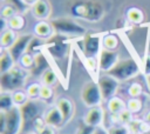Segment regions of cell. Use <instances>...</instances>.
Returning <instances> with one entry per match:
<instances>
[{
  "label": "cell",
  "mask_w": 150,
  "mask_h": 134,
  "mask_svg": "<svg viewBox=\"0 0 150 134\" xmlns=\"http://www.w3.org/2000/svg\"><path fill=\"white\" fill-rule=\"evenodd\" d=\"M15 14H18L16 9L8 5V4H5L2 7H1V19H5V20H9L12 16H14Z\"/></svg>",
  "instance_id": "4dcf8cb0"
},
{
  "label": "cell",
  "mask_w": 150,
  "mask_h": 134,
  "mask_svg": "<svg viewBox=\"0 0 150 134\" xmlns=\"http://www.w3.org/2000/svg\"><path fill=\"white\" fill-rule=\"evenodd\" d=\"M41 87H42V83H39V82H33V83L28 85L27 88H26V93H27L28 98L32 99V100L40 99Z\"/></svg>",
  "instance_id": "4316f807"
},
{
  "label": "cell",
  "mask_w": 150,
  "mask_h": 134,
  "mask_svg": "<svg viewBox=\"0 0 150 134\" xmlns=\"http://www.w3.org/2000/svg\"><path fill=\"white\" fill-rule=\"evenodd\" d=\"M48 62H47V59L45 58L43 54L41 53H36L35 54V63H34V67L32 68V71L29 72L30 74L33 75H42L43 72L46 69H48Z\"/></svg>",
  "instance_id": "ac0fdd59"
},
{
  "label": "cell",
  "mask_w": 150,
  "mask_h": 134,
  "mask_svg": "<svg viewBox=\"0 0 150 134\" xmlns=\"http://www.w3.org/2000/svg\"><path fill=\"white\" fill-rule=\"evenodd\" d=\"M118 61H120V56L116 51H109L102 48L97 56L98 69L103 73H108L110 69H112Z\"/></svg>",
  "instance_id": "8fae6325"
},
{
  "label": "cell",
  "mask_w": 150,
  "mask_h": 134,
  "mask_svg": "<svg viewBox=\"0 0 150 134\" xmlns=\"http://www.w3.org/2000/svg\"><path fill=\"white\" fill-rule=\"evenodd\" d=\"M127 108L134 114V113H138L142 108V101L138 98H130L129 101L127 102Z\"/></svg>",
  "instance_id": "1f68e13d"
},
{
  "label": "cell",
  "mask_w": 150,
  "mask_h": 134,
  "mask_svg": "<svg viewBox=\"0 0 150 134\" xmlns=\"http://www.w3.org/2000/svg\"><path fill=\"white\" fill-rule=\"evenodd\" d=\"M82 42V49L83 54L86 58H95L96 55L98 56L101 49H102V39L97 35H89L86 34L83 38Z\"/></svg>",
  "instance_id": "30bf717a"
},
{
  "label": "cell",
  "mask_w": 150,
  "mask_h": 134,
  "mask_svg": "<svg viewBox=\"0 0 150 134\" xmlns=\"http://www.w3.org/2000/svg\"><path fill=\"white\" fill-rule=\"evenodd\" d=\"M116 118H117V121L120 122V125L129 126V125L134 121V119H132V113H131L128 108H125L124 110H122L118 115H116Z\"/></svg>",
  "instance_id": "f1b7e54d"
},
{
  "label": "cell",
  "mask_w": 150,
  "mask_h": 134,
  "mask_svg": "<svg viewBox=\"0 0 150 134\" xmlns=\"http://www.w3.org/2000/svg\"><path fill=\"white\" fill-rule=\"evenodd\" d=\"M104 120V109L101 106H96V107H91L88 109V112L86 113L83 121L91 126V127H101L102 122Z\"/></svg>",
  "instance_id": "7c38bea8"
},
{
  "label": "cell",
  "mask_w": 150,
  "mask_h": 134,
  "mask_svg": "<svg viewBox=\"0 0 150 134\" xmlns=\"http://www.w3.org/2000/svg\"><path fill=\"white\" fill-rule=\"evenodd\" d=\"M18 63H20V67H22L23 69L30 72L32 68L34 67V63H35V55L27 52V53H25V54L20 58V60H19Z\"/></svg>",
  "instance_id": "484cf974"
},
{
  "label": "cell",
  "mask_w": 150,
  "mask_h": 134,
  "mask_svg": "<svg viewBox=\"0 0 150 134\" xmlns=\"http://www.w3.org/2000/svg\"><path fill=\"white\" fill-rule=\"evenodd\" d=\"M143 89H142V86L138 83V82H134L129 86L128 88V94L130 98H138L141 94H142Z\"/></svg>",
  "instance_id": "836d02e7"
},
{
  "label": "cell",
  "mask_w": 150,
  "mask_h": 134,
  "mask_svg": "<svg viewBox=\"0 0 150 134\" xmlns=\"http://www.w3.org/2000/svg\"><path fill=\"white\" fill-rule=\"evenodd\" d=\"M53 96H54V92H53L52 87L46 86V85H42L41 92H40V100L46 101V102H49L53 99Z\"/></svg>",
  "instance_id": "d6a6232c"
},
{
  "label": "cell",
  "mask_w": 150,
  "mask_h": 134,
  "mask_svg": "<svg viewBox=\"0 0 150 134\" xmlns=\"http://www.w3.org/2000/svg\"><path fill=\"white\" fill-rule=\"evenodd\" d=\"M144 121H146L148 123H150V110L145 114V118H144Z\"/></svg>",
  "instance_id": "b9f144b4"
},
{
  "label": "cell",
  "mask_w": 150,
  "mask_h": 134,
  "mask_svg": "<svg viewBox=\"0 0 150 134\" xmlns=\"http://www.w3.org/2000/svg\"><path fill=\"white\" fill-rule=\"evenodd\" d=\"M56 107L60 109L62 116H63V122L67 123L71 118H73V114H74V105L71 102L70 99L68 98H59L56 100Z\"/></svg>",
  "instance_id": "2e32d148"
},
{
  "label": "cell",
  "mask_w": 150,
  "mask_h": 134,
  "mask_svg": "<svg viewBox=\"0 0 150 134\" xmlns=\"http://www.w3.org/2000/svg\"><path fill=\"white\" fill-rule=\"evenodd\" d=\"M108 134H131L129 126L125 125H114L108 128Z\"/></svg>",
  "instance_id": "f546056e"
},
{
  "label": "cell",
  "mask_w": 150,
  "mask_h": 134,
  "mask_svg": "<svg viewBox=\"0 0 150 134\" xmlns=\"http://www.w3.org/2000/svg\"><path fill=\"white\" fill-rule=\"evenodd\" d=\"M18 35H16V32L8 28L4 32H1V36H0V45H1V48L2 49H8L13 43L14 41L16 40Z\"/></svg>",
  "instance_id": "ffe728a7"
},
{
  "label": "cell",
  "mask_w": 150,
  "mask_h": 134,
  "mask_svg": "<svg viewBox=\"0 0 150 134\" xmlns=\"http://www.w3.org/2000/svg\"><path fill=\"white\" fill-rule=\"evenodd\" d=\"M94 130H95V127H91V126L87 125V123L82 120V121L80 122V125H79V127H77L75 134H93Z\"/></svg>",
  "instance_id": "d590c367"
},
{
  "label": "cell",
  "mask_w": 150,
  "mask_h": 134,
  "mask_svg": "<svg viewBox=\"0 0 150 134\" xmlns=\"http://www.w3.org/2000/svg\"><path fill=\"white\" fill-rule=\"evenodd\" d=\"M55 34L54 28L52 26V24L47 20H41L38 21L34 25V35L39 39H46L49 40L53 35Z\"/></svg>",
  "instance_id": "9a60e30c"
},
{
  "label": "cell",
  "mask_w": 150,
  "mask_h": 134,
  "mask_svg": "<svg viewBox=\"0 0 150 134\" xmlns=\"http://www.w3.org/2000/svg\"><path fill=\"white\" fill-rule=\"evenodd\" d=\"M97 85L100 87L103 101H109L111 98L116 96V92L118 89L120 81L114 76L109 75L108 73H103L97 78Z\"/></svg>",
  "instance_id": "ba28073f"
},
{
  "label": "cell",
  "mask_w": 150,
  "mask_h": 134,
  "mask_svg": "<svg viewBox=\"0 0 150 134\" xmlns=\"http://www.w3.org/2000/svg\"><path fill=\"white\" fill-rule=\"evenodd\" d=\"M40 80H41V83L42 85H46V86H54L57 81V74L49 67L48 69H46L43 72V74L40 76Z\"/></svg>",
  "instance_id": "603a6c76"
},
{
  "label": "cell",
  "mask_w": 150,
  "mask_h": 134,
  "mask_svg": "<svg viewBox=\"0 0 150 134\" xmlns=\"http://www.w3.org/2000/svg\"><path fill=\"white\" fill-rule=\"evenodd\" d=\"M93 134H108V129H105L103 126H101V127H96Z\"/></svg>",
  "instance_id": "ab89813d"
},
{
  "label": "cell",
  "mask_w": 150,
  "mask_h": 134,
  "mask_svg": "<svg viewBox=\"0 0 150 134\" xmlns=\"http://www.w3.org/2000/svg\"><path fill=\"white\" fill-rule=\"evenodd\" d=\"M143 73L146 75L150 74V55L146 54L144 58V65H143Z\"/></svg>",
  "instance_id": "f35d334b"
},
{
  "label": "cell",
  "mask_w": 150,
  "mask_h": 134,
  "mask_svg": "<svg viewBox=\"0 0 150 134\" xmlns=\"http://www.w3.org/2000/svg\"><path fill=\"white\" fill-rule=\"evenodd\" d=\"M120 45V40L117 38V35L109 33L105 36H103L102 39V48L104 49H109V51H116L117 47Z\"/></svg>",
  "instance_id": "44dd1931"
},
{
  "label": "cell",
  "mask_w": 150,
  "mask_h": 134,
  "mask_svg": "<svg viewBox=\"0 0 150 134\" xmlns=\"http://www.w3.org/2000/svg\"><path fill=\"white\" fill-rule=\"evenodd\" d=\"M68 12L74 19L97 22L104 16V6L100 0H71L68 4Z\"/></svg>",
  "instance_id": "6da1fadb"
},
{
  "label": "cell",
  "mask_w": 150,
  "mask_h": 134,
  "mask_svg": "<svg viewBox=\"0 0 150 134\" xmlns=\"http://www.w3.org/2000/svg\"><path fill=\"white\" fill-rule=\"evenodd\" d=\"M14 105V100H13V95L11 92H1L0 94V110H8L11 108H13Z\"/></svg>",
  "instance_id": "7402d4cb"
},
{
  "label": "cell",
  "mask_w": 150,
  "mask_h": 134,
  "mask_svg": "<svg viewBox=\"0 0 150 134\" xmlns=\"http://www.w3.org/2000/svg\"><path fill=\"white\" fill-rule=\"evenodd\" d=\"M35 35L29 34V33H25V34H20L18 35L16 40L14 41V43L8 48V52L11 53V55L13 56V59L15 60V62H19L20 58L27 53L28 47L32 42V40L34 39Z\"/></svg>",
  "instance_id": "9c48e42d"
},
{
  "label": "cell",
  "mask_w": 150,
  "mask_h": 134,
  "mask_svg": "<svg viewBox=\"0 0 150 134\" xmlns=\"http://www.w3.org/2000/svg\"><path fill=\"white\" fill-rule=\"evenodd\" d=\"M146 85H148V88H149V91H150V74L146 75Z\"/></svg>",
  "instance_id": "7bdbcfd3"
},
{
  "label": "cell",
  "mask_w": 150,
  "mask_h": 134,
  "mask_svg": "<svg viewBox=\"0 0 150 134\" xmlns=\"http://www.w3.org/2000/svg\"><path fill=\"white\" fill-rule=\"evenodd\" d=\"M43 120L46 122V125L48 126H52V127H55V128H60L64 125L63 122V116L60 112V109L55 106L48 108L45 114H43Z\"/></svg>",
  "instance_id": "4fadbf2b"
},
{
  "label": "cell",
  "mask_w": 150,
  "mask_h": 134,
  "mask_svg": "<svg viewBox=\"0 0 150 134\" xmlns=\"http://www.w3.org/2000/svg\"><path fill=\"white\" fill-rule=\"evenodd\" d=\"M56 129L55 127H52V126H48L46 125L43 128H41L36 134H56Z\"/></svg>",
  "instance_id": "74e56055"
},
{
  "label": "cell",
  "mask_w": 150,
  "mask_h": 134,
  "mask_svg": "<svg viewBox=\"0 0 150 134\" xmlns=\"http://www.w3.org/2000/svg\"><path fill=\"white\" fill-rule=\"evenodd\" d=\"M22 132V116L19 107L0 110V134H20Z\"/></svg>",
  "instance_id": "277c9868"
},
{
  "label": "cell",
  "mask_w": 150,
  "mask_h": 134,
  "mask_svg": "<svg viewBox=\"0 0 150 134\" xmlns=\"http://www.w3.org/2000/svg\"><path fill=\"white\" fill-rule=\"evenodd\" d=\"M131 134H141L139 132H134V133H131Z\"/></svg>",
  "instance_id": "ee69618b"
},
{
  "label": "cell",
  "mask_w": 150,
  "mask_h": 134,
  "mask_svg": "<svg viewBox=\"0 0 150 134\" xmlns=\"http://www.w3.org/2000/svg\"><path fill=\"white\" fill-rule=\"evenodd\" d=\"M107 108L112 115H118L122 110H124L127 108V105L121 98L114 96L109 101H107Z\"/></svg>",
  "instance_id": "d6986e66"
},
{
  "label": "cell",
  "mask_w": 150,
  "mask_h": 134,
  "mask_svg": "<svg viewBox=\"0 0 150 134\" xmlns=\"http://www.w3.org/2000/svg\"><path fill=\"white\" fill-rule=\"evenodd\" d=\"M26 25V20L25 18L22 16V14L18 13L15 14L14 16H12L9 20H8V28L18 32V31H21Z\"/></svg>",
  "instance_id": "cb8c5ba5"
},
{
  "label": "cell",
  "mask_w": 150,
  "mask_h": 134,
  "mask_svg": "<svg viewBox=\"0 0 150 134\" xmlns=\"http://www.w3.org/2000/svg\"><path fill=\"white\" fill-rule=\"evenodd\" d=\"M36 1H38V0H22V2H23L27 7H32Z\"/></svg>",
  "instance_id": "60d3db41"
},
{
  "label": "cell",
  "mask_w": 150,
  "mask_h": 134,
  "mask_svg": "<svg viewBox=\"0 0 150 134\" xmlns=\"http://www.w3.org/2000/svg\"><path fill=\"white\" fill-rule=\"evenodd\" d=\"M29 72L23 69L22 67H13L11 71L0 74V87L1 92H15L18 89H22Z\"/></svg>",
  "instance_id": "3957f363"
},
{
  "label": "cell",
  "mask_w": 150,
  "mask_h": 134,
  "mask_svg": "<svg viewBox=\"0 0 150 134\" xmlns=\"http://www.w3.org/2000/svg\"><path fill=\"white\" fill-rule=\"evenodd\" d=\"M19 108L21 110V116H22V132L33 129V125H34L35 120L38 118L42 116L40 105L38 103V101L29 99L23 106H21Z\"/></svg>",
  "instance_id": "8992f818"
},
{
  "label": "cell",
  "mask_w": 150,
  "mask_h": 134,
  "mask_svg": "<svg viewBox=\"0 0 150 134\" xmlns=\"http://www.w3.org/2000/svg\"><path fill=\"white\" fill-rule=\"evenodd\" d=\"M5 1H6V4L13 6L16 9V12L20 13V14L21 13H25L28 9V7L22 2V0H5Z\"/></svg>",
  "instance_id": "e575fe53"
},
{
  "label": "cell",
  "mask_w": 150,
  "mask_h": 134,
  "mask_svg": "<svg viewBox=\"0 0 150 134\" xmlns=\"http://www.w3.org/2000/svg\"><path fill=\"white\" fill-rule=\"evenodd\" d=\"M139 72H141V68H139L138 63L132 58H128V59L120 60L114 66V68L108 72V74L114 76L118 81H127V80L136 76Z\"/></svg>",
  "instance_id": "5b68a950"
},
{
  "label": "cell",
  "mask_w": 150,
  "mask_h": 134,
  "mask_svg": "<svg viewBox=\"0 0 150 134\" xmlns=\"http://www.w3.org/2000/svg\"><path fill=\"white\" fill-rule=\"evenodd\" d=\"M55 34H59L66 39L68 38H83L87 34L86 28L80 25L74 18L60 16L50 21Z\"/></svg>",
  "instance_id": "7a4b0ae2"
},
{
  "label": "cell",
  "mask_w": 150,
  "mask_h": 134,
  "mask_svg": "<svg viewBox=\"0 0 150 134\" xmlns=\"http://www.w3.org/2000/svg\"><path fill=\"white\" fill-rule=\"evenodd\" d=\"M15 63L16 62L13 59V56L11 55V53L8 52V49H2L1 48V53H0V74L11 71L13 67H15Z\"/></svg>",
  "instance_id": "e0dca14e"
},
{
  "label": "cell",
  "mask_w": 150,
  "mask_h": 134,
  "mask_svg": "<svg viewBox=\"0 0 150 134\" xmlns=\"http://www.w3.org/2000/svg\"><path fill=\"white\" fill-rule=\"evenodd\" d=\"M30 12L33 14V16L38 20H48L49 15H50V5L48 1L46 0H38L32 7H30Z\"/></svg>",
  "instance_id": "5bb4252c"
},
{
  "label": "cell",
  "mask_w": 150,
  "mask_h": 134,
  "mask_svg": "<svg viewBox=\"0 0 150 134\" xmlns=\"http://www.w3.org/2000/svg\"><path fill=\"white\" fill-rule=\"evenodd\" d=\"M12 95H13L14 105H15L16 107H21V106H23V105L29 100V98H28L26 91H22V89H18V91L13 92Z\"/></svg>",
  "instance_id": "83f0119b"
},
{
  "label": "cell",
  "mask_w": 150,
  "mask_h": 134,
  "mask_svg": "<svg viewBox=\"0 0 150 134\" xmlns=\"http://www.w3.org/2000/svg\"><path fill=\"white\" fill-rule=\"evenodd\" d=\"M138 132L141 134H150V123H148L146 121H141Z\"/></svg>",
  "instance_id": "8d00e7d4"
},
{
  "label": "cell",
  "mask_w": 150,
  "mask_h": 134,
  "mask_svg": "<svg viewBox=\"0 0 150 134\" xmlns=\"http://www.w3.org/2000/svg\"><path fill=\"white\" fill-rule=\"evenodd\" d=\"M81 100L88 108L101 106L103 98L96 81H88L83 85L81 89Z\"/></svg>",
  "instance_id": "52a82bcc"
},
{
  "label": "cell",
  "mask_w": 150,
  "mask_h": 134,
  "mask_svg": "<svg viewBox=\"0 0 150 134\" xmlns=\"http://www.w3.org/2000/svg\"><path fill=\"white\" fill-rule=\"evenodd\" d=\"M127 18L128 20L131 22V24H135V25H138L143 21L144 19V15H143V12L137 8V7H131L128 9L127 12Z\"/></svg>",
  "instance_id": "d4e9b609"
}]
</instances>
